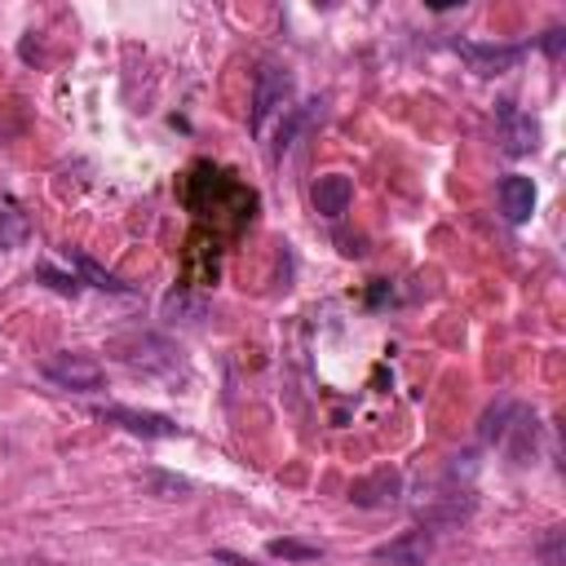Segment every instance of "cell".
I'll return each mask as SVG.
<instances>
[{
	"label": "cell",
	"instance_id": "6da1fadb",
	"mask_svg": "<svg viewBox=\"0 0 566 566\" xmlns=\"http://www.w3.org/2000/svg\"><path fill=\"white\" fill-rule=\"evenodd\" d=\"M186 203L199 212V217H230V226H243L252 217V203L256 195L243 190L239 181H230L226 172L217 168H195V177L186 181Z\"/></svg>",
	"mask_w": 566,
	"mask_h": 566
},
{
	"label": "cell",
	"instance_id": "7a4b0ae2",
	"mask_svg": "<svg viewBox=\"0 0 566 566\" xmlns=\"http://www.w3.org/2000/svg\"><path fill=\"white\" fill-rule=\"evenodd\" d=\"M287 102H292V71L265 62L256 71V93H252V133L261 137L265 124H270V115H283Z\"/></svg>",
	"mask_w": 566,
	"mask_h": 566
},
{
	"label": "cell",
	"instance_id": "3957f363",
	"mask_svg": "<svg viewBox=\"0 0 566 566\" xmlns=\"http://www.w3.org/2000/svg\"><path fill=\"white\" fill-rule=\"evenodd\" d=\"M40 371H44L53 385H62V389H80V394H88V389H102V385H106L102 363H97V358H88V354H53V358H44V363H40Z\"/></svg>",
	"mask_w": 566,
	"mask_h": 566
},
{
	"label": "cell",
	"instance_id": "277c9868",
	"mask_svg": "<svg viewBox=\"0 0 566 566\" xmlns=\"http://www.w3.org/2000/svg\"><path fill=\"white\" fill-rule=\"evenodd\" d=\"M97 420H106V424H119V429H128V433H137V438H177L181 429L168 420V416H155V411H133V407H97L93 411Z\"/></svg>",
	"mask_w": 566,
	"mask_h": 566
},
{
	"label": "cell",
	"instance_id": "5b68a950",
	"mask_svg": "<svg viewBox=\"0 0 566 566\" xmlns=\"http://www.w3.org/2000/svg\"><path fill=\"white\" fill-rule=\"evenodd\" d=\"M371 557L376 562H389V566H429L433 539H429V531H402L389 544H376Z\"/></svg>",
	"mask_w": 566,
	"mask_h": 566
},
{
	"label": "cell",
	"instance_id": "8992f818",
	"mask_svg": "<svg viewBox=\"0 0 566 566\" xmlns=\"http://www.w3.org/2000/svg\"><path fill=\"white\" fill-rule=\"evenodd\" d=\"M455 53H460L478 75H504V71H513L517 57H522V49H513V44H473V40H455Z\"/></svg>",
	"mask_w": 566,
	"mask_h": 566
},
{
	"label": "cell",
	"instance_id": "52a82bcc",
	"mask_svg": "<svg viewBox=\"0 0 566 566\" xmlns=\"http://www.w3.org/2000/svg\"><path fill=\"white\" fill-rule=\"evenodd\" d=\"M495 115H500V137H504V150L509 155H526V150L539 146V124L531 115H522L513 102H500Z\"/></svg>",
	"mask_w": 566,
	"mask_h": 566
},
{
	"label": "cell",
	"instance_id": "ba28073f",
	"mask_svg": "<svg viewBox=\"0 0 566 566\" xmlns=\"http://www.w3.org/2000/svg\"><path fill=\"white\" fill-rule=\"evenodd\" d=\"M310 199H314V212H318V217L340 221V217H345V208H349V199H354V181H349L345 172H327V177H318V181H314Z\"/></svg>",
	"mask_w": 566,
	"mask_h": 566
},
{
	"label": "cell",
	"instance_id": "9c48e42d",
	"mask_svg": "<svg viewBox=\"0 0 566 566\" xmlns=\"http://www.w3.org/2000/svg\"><path fill=\"white\" fill-rule=\"evenodd\" d=\"M398 491H402V478H398L394 469H376L371 478H358V482L349 486V500L363 504V509H385V504L398 500Z\"/></svg>",
	"mask_w": 566,
	"mask_h": 566
},
{
	"label": "cell",
	"instance_id": "30bf717a",
	"mask_svg": "<svg viewBox=\"0 0 566 566\" xmlns=\"http://www.w3.org/2000/svg\"><path fill=\"white\" fill-rule=\"evenodd\" d=\"M500 212L509 217V221H526L531 217V208H535V181L531 177H522V172H509V177H500Z\"/></svg>",
	"mask_w": 566,
	"mask_h": 566
},
{
	"label": "cell",
	"instance_id": "8fae6325",
	"mask_svg": "<svg viewBox=\"0 0 566 566\" xmlns=\"http://www.w3.org/2000/svg\"><path fill=\"white\" fill-rule=\"evenodd\" d=\"M66 261H71V265H75V270H80V274H84L93 287H102V292H119V296H128V292H133L128 283H119L115 274H106V270H102L93 256H84V252H75V248H66Z\"/></svg>",
	"mask_w": 566,
	"mask_h": 566
},
{
	"label": "cell",
	"instance_id": "7c38bea8",
	"mask_svg": "<svg viewBox=\"0 0 566 566\" xmlns=\"http://www.w3.org/2000/svg\"><path fill=\"white\" fill-rule=\"evenodd\" d=\"M27 239V217L18 212V203L0 199V248H18Z\"/></svg>",
	"mask_w": 566,
	"mask_h": 566
},
{
	"label": "cell",
	"instance_id": "4fadbf2b",
	"mask_svg": "<svg viewBox=\"0 0 566 566\" xmlns=\"http://www.w3.org/2000/svg\"><path fill=\"white\" fill-rule=\"evenodd\" d=\"M265 553H270V557H283V562H314V557H323V544H305V539H270Z\"/></svg>",
	"mask_w": 566,
	"mask_h": 566
},
{
	"label": "cell",
	"instance_id": "5bb4252c",
	"mask_svg": "<svg viewBox=\"0 0 566 566\" xmlns=\"http://www.w3.org/2000/svg\"><path fill=\"white\" fill-rule=\"evenodd\" d=\"M146 482H155V486L164 491V500H181V495L190 491V482H186V478H168V473H150Z\"/></svg>",
	"mask_w": 566,
	"mask_h": 566
},
{
	"label": "cell",
	"instance_id": "9a60e30c",
	"mask_svg": "<svg viewBox=\"0 0 566 566\" xmlns=\"http://www.w3.org/2000/svg\"><path fill=\"white\" fill-rule=\"evenodd\" d=\"M562 535H566V531H562V526H553V531H548V539L539 544L544 566H562Z\"/></svg>",
	"mask_w": 566,
	"mask_h": 566
},
{
	"label": "cell",
	"instance_id": "2e32d148",
	"mask_svg": "<svg viewBox=\"0 0 566 566\" xmlns=\"http://www.w3.org/2000/svg\"><path fill=\"white\" fill-rule=\"evenodd\" d=\"M212 557H217L221 566H256V562H248V557H239V553H230V548H217Z\"/></svg>",
	"mask_w": 566,
	"mask_h": 566
},
{
	"label": "cell",
	"instance_id": "e0dca14e",
	"mask_svg": "<svg viewBox=\"0 0 566 566\" xmlns=\"http://www.w3.org/2000/svg\"><path fill=\"white\" fill-rule=\"evenodd\" d=\"M544 49H548V53L557 57V53H562V31H548V40H544Z\"/></svg>",
	"mask_w": 566,
	"mask_h": 566
}]
</instances>
